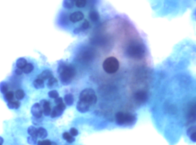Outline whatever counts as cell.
I'll list each match as a JSON object with an SVG mask.
<instances>
[{
    "mask_svg": "<svg viewBox=\"0 0 196 145\" xmlns=\"http://www.w3.org/2000/svg\"><path fill=\"white\" fill-rule=\"evenodd\" d=\"M59 78L63 85H69L76 75V70L72 64L62 63L58 67Z\"/></svg>",
    "mask_w": 196,
    "mask_h": 145,
    "instance_id": "obj_1",
    "label": "cell"
},
{
    "mask_svg": "<svg viewBox=\"0 0 196 145\" xmlns=\"http://www.w3.org/2000/svg\"><path fill=\"white\" fill-rule=\"evenodd\" d=\"M146 53L145 46L139 42L131 43L126 48V55L132 59L140 60L144 58Z\"/></svg>",
    "mask_w": 196,
    "mask_h": 145,
    "instance_id": "obj_2",
    "label": "cell"
},
{
    "mask_svg": "<svg viewBox=\"0 0 196 145\" xmlns=\"http://www.w3.org/2000/svg\"><path fill=\"white\" fill-rule=\"evenodd\" d=\"M115 120L120 126H132L136 122V117L131 113L119 111L116 114Z\"/></svg>",
    "mask_w": 196,
    "mask_h": 145,
    "instance_id": "obj_3",
    "label": "cell"
},
{
    "mask_svg": "<svg viewBox=\"0 0 196 145\" xmlns=\"http://www.w3.org/2000/svg\"><path fill=\"white\" fill-rule=\"evenodd\" d=\"M79 101L90 107L97 103V96L93 89L89 88H85L80 93Z\"/></svg>",
    "mask_w": 196,
    "mask_h": 145,
    "instance_id": "obj_4",
    "label": "cell"
},
{
    "mask_svg": "<svg viewBox=\"0 0 196 145\" xmlns=\"http://www.w3.org/2000/svg\"><path fill=\"white\" fill-rule=\"evenodd\" d=\"M120 64L117 59L110 56L107 58L102 63V68L105 72L109 74L116 73L119 69Z\"/></svg>",
    "mask_w": 196,
    "mask_h": 145,
    "instance_id": "obj_5",
    "label": "cell"
},
{
    "mask_svg": "<svg viewBox=\"0 0 196 145\" xmlns=\"http://www.w3.org/2000/svg\"><path fill=\"white\" fill-rule=\"evenodd\" d=\"M134 98L135 101L138 103H144L148 99V93L144 91L139 90L134 93Z\"/></svg>",
    "mask_w": 196,
    "mask_h": 145,
    "instance_id": "obj_6",
    "label": "cell"
},
{
    "mask_svg": "<svg viewBox=\"0 0 196 145\" xmlns=\"http://www.w3.org/2000/svg\"><path fill=\"white\" fill-rule=\"evenodd\" d=\"M66 105L64 103H62L59 105H56L51 111L50 116L52 118H55L60 117L63 114L64 110L66 109Z\"/></svg>",
    "mask_w": 196,
    "mask_h": 145,
    "instance_id": "obj_7",
    "label": "cell"
},
{
    "mask_svg": "<svg viewBox=\"0 0 196 145\" xmlns=\"http://www.w3.org/2000/svg\"><path fill=\"white\" fill-rule=\"evenodd\" d=\"M39 105H40L42 110H43V113H44V114L45 116H48L50 115L51 113V107L50 105V103L46 101V100H41L40 103Z\"/></svg>",
    "mask_w": 196,
    "mask_h": 145,
    "instance_id": "obj_8",
    "label": "cell"
},
{
    "mask_svg": "<svg viewBox=\"0 0 196 145\" xmlns=\"http://www.w3.org/2000/svg\"><path fill=\"white\" fill-rule=\"evenodd\" d=\"M31 114L33 117L36 118H40L42 117L43 110L39 103H36L32 106L31 108Z\"/></svg>",
    "mask_w": 196,
    "mask_h": 145,
    "instance_id": "obj_9",
    "label": "cell"
},
{
    "mask_svg": "<svg viewBox=\"0 0 196 145\" xmlns=\"http://www.w3.org/2000/svg\"><path fill=\"white\" fill-rule=\"evenodd\" d=\"M84 18V15L82 12L77 11L72 13L70 15L69 19L72 23H76L82 20Z\"/></svg>",
    "mask_w": 196,
    "mask_h": 145,
    "instance_id": "obj_10",
    "label": "cell"
},
{
    "mask_svg": "<svg viewBox=\"0 0 196 145\" xmlns=\"http://www.w3.org/2000/svg\"><path fill=\"white\" fill-rule=\"evenodd\" d=\"M52 76H53V74H52V71H51L50 70H44L40 74H39L38 75L37 79H39L42 80H45L50 79V78L52 77Z\"/></svg>",
    "mask_w": 196,
    "mask_h": 145,
    "instance_id": "obj_11",
    "label": "cell"
},
{
    "mask_svg": "<svg viewBox=\"0 0 196 145\" xmlns=\"http://www.w3.org/2000/svg\"><path fill=\"white\" fill-rule=\"evenodd\" d=\"M90 107L88 106L87 105L85 104L84 103L78 101L77 105V109L78 111L82 113H85L89 111L90 110Z\"/></svg>",
    "mask_w": 196,
    "mask_h": 145,
    "instance_id": "obj_12",
    "label": "cell"
},
{
    "mask_svg": "<svg viewBox=\"0 0 196 145\" xmlns=\"http://www.w3.org/2000/svg\"><path fill=\"white\" fill-rule=\"evenodd\" d=\"M64 101L65 103H66L68 106L73 105L74 102V98L73 95L72 93L66 94L64 97Z\"/></svg>",
    "mask_w": 196,
    "mask_h": 145,
    "instance_id": "obj_13",
    "label": "cell"
},
{
    "mask_svg": "<svg viewBox=\"0 0 196 145\" xmlns=\"http://www.w3.org/2000/svg\"><path fill=\"white\" fill-rule=\"evenodd\" d=\"M48 135L47 130L43 127H39L37 130V137L40 139H45Z\"/></svg>",
    "mask_w": 196,
    "mask_h": 145,
    "instance_id": "obj_14",
    "label": "cell"
},
{
    "mask_svg": "<svg viewBox=\"0 0 196 145\" xmlns=\"http://www.w3.org/2000/svg\"><path fill=\"white\" fill-rule=\"evenodd\" d=\"M89 19L93 22H97L100 19V15L98 12L95 10L90 11L89 13Z\"/></svg>",
    "mask_w": 196,
    "mask_h": 145,
    "instance_id": "obj_15",
    "label": "cell"
},
{
    "mask_svg": "<svg viewBox=\"0 0 196 145\" xmlns=\"http://www.w3.org/2000/svg\"><path fill=\"white\" fill-rule=\"evenodd\" d=\"M58 85V80L52 77L51 78H50V79H48V81L47 82V87L50 88V89H53L56 88Z\"/></svg>",
    "mask_w": 196,
    "mask_h": 145,
    "instance_id": "obj_16",
    "label": "cell"
},
{
    "mask_svg": "<svg viewBox=\"0 0 196 145\" xmlns=\"http://www.w3.org/2000/svg\"><path fill=\"white\" fill-rule=\"evenodd\" d=\"M63 138L64 140H66L69 143H73L75 141V138L71 135V134L68 132H64L63 135Z\"/></svg>",
    "mask_w": 196,
    "mask_h": 145,
    "instance_id": "obj_17",
    "label": "cell"
},
{
    "mask_svg": "<svg viewBox=\"0 0 196 145\" xmlns=\"http://www.w3.org/2000/svg\"><path fill=\"white\" fill-rule=\"evenodd\" d=\"M37 128H36L35 126H31L28 128V133L30 136L37 139Z\"/></svg>",
    "mask_w": 196,
    "mask_h": 145,
    "instance_id": "obj_18",
    "label": "cell"
},
{
    "mask_svg": "<svg viewBox=\"0 0 196 145\" xmlns=\"http://www.w3.org/2000/svg\"><path fill=\"white\" fill-rule=\"evenodd\" d=\"M27 64V60L24 58H19L16 62V66L18 68L23 69Z\"/></svg>",
    "mask_w": 196,
    "mask_h": 145,
    "instance_id": "obj_19",
    "label": "cell"
},
{
    "mask_svg": "<svg viewBox=\"0 0 196 145\" xmlns=\"http://www.w3.org/2000/svg\"><path fill=\"white\" fill-rule=\"evenodd\" d=\"M20 106V102L17 101H10L8 103V107L10 109H18Z\"/></svg>",
    "mask_w": 196,
    "mask_h": 145,
    "instance_id": "obj_20",
    "label": "cell"
},
{
    "mask_svg": "<svg viewBox=\"0 0 196 145\" xmlns=\"http://www.w3.org/2000/svg\"><path fill=\"white\" fill-rule=\"evenodd\" d=\"M33 86L35 87V88H36V89H40V88H43L44 87V81L42 80H40L39 79H37L36 80H34L33 81Z\"/></svg>",
    "mask_w": 196,
    "mask_h": 145,
    "instance_id": "obj_21",
    "label": "cell"
},
{
    "mask_svg": "<svg viewBox=\"0 0 196 145\" xmlns=\"http://www.w3.org/2000/svg\"><path fill=\"white\" fill-rule=\"evenodd\" d=\"M63 7L67 9H72L74 7L75 1L73 0H66L64 1L63 3Z\"/></svg>",
    "mask_w": 196,
    "mask_h": 145,
    "instance_id": "obj_22",
    "label": "cell"
},
{
    "mask_svg": "<svg viewBox=\"0 0 196 145\" xmlns=\"http://www.w3.org/2000/svg\"><path fill=\"white\" fill-rule=\"evenodd\" d=\"M33 66L31 63H27L24 68L23 69V72L25 73H29L33 70Z\"/></svg>",
    "mask_w": 196,
    "mask_h": 145,
    "instance_id": "obj_23",
    "label": "cell"
},
{
    "mask_svg": "<svg viewBox=\"0 0 196 145\" xmlns=\"http://www.w3.org/2000/svg\"><path fill=\"white\" fill-rule=\"evenodd\" d=\"M15 97L18 100L23 99L25 96V92L22 89H18L15 92Z\"/></svg>",
    "mask_w": 196,
    "mask_h": 145,
    "instance_id": "obj_24",
    "label": "cell"
},
{
    "mask_svg": "<svg viewBox=\"0 0 196 145\" xmlns=\"http://www.w3.org/2000/svg\"><path fill=\"white\" fill-rule=\"evenodd\" d=\"M87 4V1L85 0H77L75 1L76 6L78 8H84Z\"/></svg>",
    "mask_w": 196,
    "mask_h": 145,
    "instance_id": "obj_25",
    "label": "cell"
},
{
    "mask_svg": "<svg viewBox=\"0 0 196 145\" xmlns=\"http://www.w3.org/2000/svg\"><path fill=\"white\" fill-rule=\"evenodd\" d=\"M8 84L5 82H2L0 84V91L3 94H5L7 92H8Z\"/></svg>",
    "mask_w": 196,
    "mask_h": 145,
    "instance_id": "obj_26",
    "label": "cell"
},
{
    "mask_svg": "<svg viewBox=\"0 0 196 145\" xmlns=\"http://www.w3.org/2000/svg\"><path fill=\"white\" fill-rule=\"evenodd\" d=\"M14 98V93L12 91L8 92L5 94V98L8 102L12 101Z\"/></svg>",
    "mask_w": 196,
    "mask_h": 145,
    "instance_id": "obj_27",
    "label": "cell"
},
{
    "mask_svg": "<svg viewBox=\"0 0 196 145\" xmlns=\"http://www.w3.org/2000/svg\"><path fill=\"white\" fill-rule=\"evenodd\" d=\"M49 97L52 99H56L59 97V93L56 90H51L48 92Z\"/></svg>",
    "mask_w": 196,
    "mask_h": 145,
    "instance_id": "obj_28",
    "label": "cell"
},
{
    "mask_svg": "<svg viewBox=\"0 0 196 145\" xmlns=\"http://www.w3.org/2000/svg\"><path fill=\"white\" fill-rule=\"evenodd\" d=\"M32 123L35 125H39L40 124H41L42 123L43 118H42V117L40 118H36V117H32Z\"/></svg>",
    "mask_w": 196,
    "mask_h": 145,
    "instance_id": "obj_29",
    "label": "cell"
},
{
    "mask_svg": "<svg viewBox=\"0 0 196 145\" xmlns=\"http://www.w3.org/2000/svg\"><path fill=\"white\" fill-rule=\"evenodd\" d=\"M52 142L49 139H45L43 140H39L37 142V145H51Z\"/></svg>",
    "mask_w": 196,
    "mask_h": 145,
    "instance_id": "obj_30",
    "label": "cell"
},
{
    "mask_svg": "<svg viewBox=\"0 0 196 145\" xmlns=\"http://www.w3.org/2000/svg\"><path fill=\"white\" fill-rule=\"evenodd\" d=\"M27 142L31 145H35L37 143V139L29 136L27 138Z\"/></svg>",
    "mask_w": 196,
    "mask_h": 145,
    "instance_id": "obj_31",
    "label": "cell"
},
{
    "mask_svg": "<svg viewBox=\"0 0 196 145\" xmlns=\"http://www.w3.org/2000/svg\"><path fill=\"white\" fill-rule=\"evenodd\" d=\"M89 22L87 20H85L82 23L81 26L80 27L82 30H86L89 27Z\"/></svg>",
    "mask_w": 196,
    "mask_h": 145,
    "instance_id": "obj_32",
    "label": "cell"
},
{
    "mask_svg": "<svg viewBox=\"0 0 196 145\" xmlns=\"http://www.w3.org/2000/svg\"><path fill=\"white\" fill-rule=\"evenodd\" d=\"M72 136H73V137L76 136L78 135V131L77 128H74V127H72L70 130V132H69Z\"/></svg>",
    "mask_w": 196,
    "mask_h": 145,
    "instance_id": "obj_33",
    "label": "cell"
},
{
    "mask_svg": "<svg viewBox=\"0 0 196 145\" xmlns=\"http://www.w3.org/2000/svg\"><path fill=\"white\" fill-rule=\"evenodd\" d=\"M194 132H195V127L194 126L193 127H191L187 129V134L188 135V136H189L190 135H191L192 134H193Z\"/></svg>",
    "mask_w": 196,
    "mask_h": 145,
    "instance_id": "obj_34",
    "label": "cell"
},
{
    "mask_svg": "<svg viewBox=\"0 0 196 145\" xmlns=\"http://www.w3.org/2000/svg\"><path fill=\"white\" fill-rule=\"evenodd\" d=\"M55 103L56 105H59L62 103H64L63 102V99L62 98H60V97H58L56 99H55Z\"/></svg>",
    "mask_w": 196,
    "mask_h": 145,
    "instance_id": "obj_35",
    "label": "cell"
},
{
    "mask_svg": "<svg viewBox=\"0 0 196 145\" xmlns=\"http://www.w3.org/2000/svg\"><path fill=\"white\" fill-rule=\"evenodd\" d=\"M195 135H195V132H194L193 134H192L191 135L189 136L190 139H191L193 142H195L196 141V137H195Z\"/></svg>",
    "mask_w": 196,
    "mask_h": 145,
    "instance_id": "obj_36",
    "label": "cell"
},
{
    "mask_svg": "<svg viewBox=\"0 0 196 145\" xmlns=\"http://www.w3.org/2000/svg\"><path fill=\"white\" fill-rule=\"evenodd\" d=\"M15 73H16L17 75H21V74L23 73V70H22V69H20V68H17L16 69V70H15Z\"/></svg>",
    "mask_w": 196,
    "mask_h": 145,
    "instance_id": "obj_37",
    "label": "cell"
},
{
    "mask_svg": "<svg viewBox=\"0 0 196 145\" xmlns=\"http://www.w3.org/2000/svg\"><path fill=\"white\" fill-rule=\"evenodd\" d=\"M3 143H4V139L1 136H0V145H3Z\"/></svg>",
    "mask_w": 196,
    "mask_h": 145,
    "instance_id": "obj_38",
    "label": "cell"
},
{
    "mask_svg": "<svg viewBox=\"0 0 196 145\" xmlns=\"http://www.w3.org/2000/svg\"><path fill=\"white\" fill-rule=\"evenodd\" d=\"M51 145H57V144H56V143H55V142H52V144H51Z\"/></svg>",
    "mask_w": 196,
    "mask_h": 145,
    "instance_id": "obj_39",
    "label": "cell"
}]
</instances>
